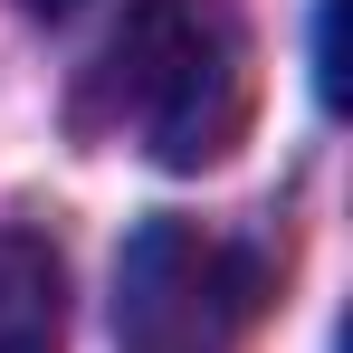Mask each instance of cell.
Masks as SVG:
<instances>
[{
  "label": "cell",
  "mask_w": 353,
  "mask_h": 353,
  "mask_svg": "<svg viewBox=\"0 0 353 353\" xmlns=\"http://www.w3.org/2000/svg\"><path fill=\"white\" fill-rule=\"evenodd\" d=\"M19 10H39V19H67V10H86V0H19Z\"/></svg>",
  "instance_id": "5"
},
{
  "label": "cell",
  "mask_w": 353,
  "mask_h": 353,
  "mask_svg": "<svg viewBox=\"0 0 353 353\" xmlns=\"http://www.w3.org/2000/svg\"><path fill=\"white\" fill-rule=\"evenodd\" d=\"M315 96L344 105V0H315Z\"/></svg>",
  "instance_id": "4"
},
{
  "label": "cell",
  "mask_w": 353,
  "mask_h": 353,
  "mask_svg": "<svg viewBox=\"0 0 353 353\" xmlns=\"http://www.w3.org/2000/svg\"><path fill=\"white\" fill-rule=\"evenodd\" d=\"M67 344V268L39 230L0 220V353H58Z\"/></svg>",
  "instance_id": "3"
},
{
  "label": "cell",
  "mask_w": 353,
  "mask_h": 353,
  "mask_svg": "<svg viewBox=\"0 0 353 353\" xmlns=\"http://www.w3.org/2000/svg\"><path fill=\"white\" fill-rule=\"evenodd\" d=\"M268 258L201 220H143L115 268V344L124 353H239L268 315Z\"/></svg>",
  "instance_id": "2"
},
{
  "label": "cell",
  "mask_w": 353,
  "mask_h": 353,
  "mask_svg": "<svg viewBox=\"0 0 353 353\" xmlns=\"http://www.w3.org/2000/svg\"><path fill=\"white\" fill-rule=\"evenodd\" d=\"M86 124L163 172H220L258 124V39L239 0H134L96 58Z\"/></svg>",
  "instance_id": "1"
}]
</instances>
